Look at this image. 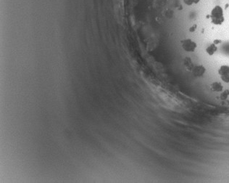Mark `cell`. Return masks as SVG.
Segmentation results:
<instances>
[{
  "mask_svg": "<svg viewBox=\"0 0 229 183\" xmlns=\"http://www.w3.org/2000/svg\"><path fill=\"white\" fill-rule=\"evenodd\" d=\"M210 19L212 24L215 25H220L225 21L223 9L220 5H215L210 12Z\"/></svg>",
  "mask_w": 229,
  "mask_h": 183,
  "instance_id": "cell-1",
  "label": "cell"
},
{
  "mask_svg": "<svg viewBox=\"0 0 229 183\" xmlns=\"http://www.w3.org/2000/svg\"><path fill=\"white\" fill-rule=\"evenodd\" d=\"M181 47L186 52H194L197 47V44L191 39H186L181 41Z\"/></svg>",
  "mask_w": 229,
  "mask_h": 183,
  "instance_id": "cell-2",
  "label": "cell"
},
{
  "mask_svg": "<svg viewBox=\"0 0 229 183\" xmlns=\"http://www.w3.org/2000/svg\"><path fill=\"white\" fill-rule=\"evenodd\" d=\"M206 72V68L204 65H198L194 67L192 73L194 76L195 77H202L204 76V74Z\"/></svg>",
  "mask_w": 229,
  "mask_h": 183,
  "instance_id": "cell-3",
  "label": "cell"
},
{
  "mask_svg": "<svg viewBox=\"0 0 229 183\" xmlns=\"http://www.w3.org/2000/svg\"><path fill=\"white\" fill-rule=\"evenodd\" d=\"M210 89L212 91L217 92H222L223 89V84L219 81H214L210 85Z\"/></svg>",
  "mask_w": 229,
  "mask_h": 183,
  "instance_id": "cell-4",
  "label": "cell"
},
{
  "mask_svg": "<svg viewBox=\"0 0 229 183\" xmlns=\"http://www.w3.org/2000/svg\"><path fill=\"white\" fill-rule=\"evenodd\" d=\"M184 66H185V68L187 69V71H192L194 67L192 59L188 57H186L184 58Z\"/></svg>",
  "mask_w": 229,
  "mask_h": 183,
  "instance_id": "cell-5",
  "label": "cell"
},
{
  "mask_svg": "<svg viewBox=\"0 0 229 183\" xmlns=\"http://www.w3.org/2000/svg\"><path fill=\"white\" fill-rule=\"evenodd\" d=\"M218 50V47H217L216 44H215L214 43L212 44H210V45L206 48V52L208 55L210 56H212L215 52H217Z\"/></svg>",
  "mask_w": 229,
  "mask_h": 183,
  "instance_id": "cell-6",
  "label": "cell"
},
{
  "mask_svg": "<svg viewBox=\"0 0 229 183\" xmlns=\"http://www.w3.org/2000/svg\"><path fill=\"white\" fill-rule=\"evenodd\" d=\"M218 74L220 76H223V75L228 74L229 73V65H223L219 68L218 69Z\"/></svg>",
  "mask_w": 229,
  "mask_h": 183,
  "instance_id": "cell-7",
  "label": "cell"
},
{
  "mask_svg": "<svg viewBox=\"0 0 229 183\" xmlns=\"http://www.w3.org/2000/svg\"><path fill=\"white\" fill-rule=\"evenodd\" d=\"M199 2H200V0H184V4L188 5V6H192L193 5H197Z\"/></svg>",
  "mask_w": 229,
  "mask_h": 183,
  "instance_id": "cell-8",
  "label": "cell"
},
{
  "mask_svg": "<svg viewBox=\"0 0 229 183\" xmlns=\"http://www.w3.org/2000/svg\"><path fill=\"white\" fill-rule=\"evenodd\" d=\"M229 96V90L228 89H226L224 91L222 92V93L220 94V98L222 100H226Z\"/></svg>",
  "mask_w": 229,
  "mask_h": 183,
  "instance_id": "cell-9",
  "label": "cell"
},
{
  "mask_svg": "<svg viewBox=\"0 0 229 183\" xmlns=\"http://www.w3.org/2000/svg\"><path fill=\"white\" fill-rule=\"evenodd\" d=\"M220 79L225 83H229V73L223 76H220Z\"/></svg>",
  "mask_w": 229,
  "mask_h": 183,
  "instance_id": "cell-10",
  "label": "cell"
},
{
  "mask_svg": "<svg viewBox=\"0 0 229 183\" xmlns=\"http://www.w3.org/2000/svg\"><path fill=\"white\" fill-rule=\"evenodd\" d=\"M196 28H197V25H196V24H194V25H193L192 27H191V28H190L189 31L190 32L195 31H196Z\"/></svg>",
  "mask_w": 229,
  "mask_h": 183,
  "instance_id": "cell-11",
  "label": "cell"
},
{
  "mask_svg": "<svg viewBox=\"0 0 229 183\" xmlns=\"http://www.w3.org/2000/svg\"><path fill=\"white\" fill-rule=\"evenodd\" d=\"M213 43H214V44H216V45H217V44H220V43H221V41H220V40L216 39V40H215V41H213Z\"/></svg>",
  "mask_w": 229,
  "mask_h": 183,
  "instance_id": "cell-12",
  "label": "cell"
}]
</instances>
